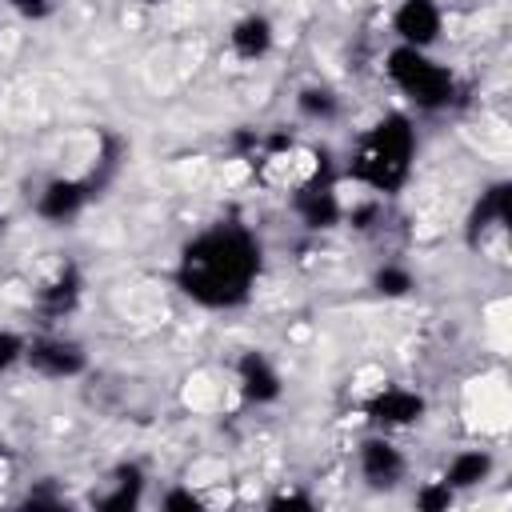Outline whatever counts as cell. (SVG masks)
<instances>
[{
    "label": "cell",
    "instance_id": "d6986e66",
    "mask_svg": "<svg viewBox=\"0 0 512 512\" xmlns=\"http://www.w3.org/2000/svg\"><path fill=\"white\" fill-rule=\"evenodd\" d=\"M24 348H28V340L20 332L0 328V372H8L12 364H20L24 360Z\"/></svg>",
    "mask_w": 512,
    "mask_h": 512
},
{
    "label": "cell",
    "instance_id": "9c48e42d",
    "mask_svg": "<svg viewBox=\"0 0 512 512\" xmlns=\"http://www.w3.org/2000/svg\"><path fill=\"white\" fill-rule=\"evenodd\" d=\"M424 412H428V400L420 396V392H412V388H380L368 404H364V416L376 424V428H384V432H392V428H412V424H420L424 420Z\"/></svg>",
    "mask_w": 512,
    "mask_h": 512
},
{
    "label": "cell",
    "instance_id": "8fae6325",
    "mask_svg": "<svg viewBox=\"0 0 512 512\" xmlns=\"http://www.w3.org/2000/svg\"><path fill=\"white\" fill-rule=\"evenodd\" d=\"M236 388H240V396H244L248 404H276L280 392H284V380H280L276 364H272L264 352L248 348V352L236 360Z\"/></svg>",
    "mask_w": 512,
    "mask_h": 512
},
{
    "label": "cell",
    "instance_id": "44dd1931",
    "mask_svg": "<svg viewBox=\"0 0 512 512\" xmlns=\"http://www.w3.org/2000/svg\"><path fill=\"white\" fill-rule=\"evenodd\" d=\"M268 508H272V512H284V508L308 512V508H312V496H308V492H296V488H280V492L268 500Z\"/></svg>",
    "mask_w": 512,
    "mask_h": 512
},
{
    "label": "cell",
    "instance_id": "8992f818",
    "mask_svg": "<svg viewBox=\"0 0 512 512\" xmlns=\"http://www.w3.org/2000/svg\"><path fill=\"white\" fill-rule=\"evenodd\" d=\"M96 196V184L92 180H80V176H56L48 180L40 192H36V216L48 220V224H68L76 220L88 200Z\"/></svg>",
    "mask_w": 512,
    "mask_h": 512
},
{
    "label": "cell",
    "instance_id": "7a4b0ae2",
    "mask_svg": "<svg viewBox=\"0 0 512 512\" xmlns=\"http://www.w3.org/2000/svg\"><path fill=\"white\" fill-rule=\"evenodd\" d=\"M412 160H416V128L408 116L392 112L356 140L348 156V176L376 196H396L412 176Z\"/></svg>",
    "mask_w": 512,
    "mask_h": 512
},
{
    "label": "cell",
    "instance_id": "ffe728a7",
    "mask_svg": "<svg viewBox=\"0 0 512 512\" xmlns=\"http://www.w3.org/2000/svg\"><path fill=\"white\" fill-rule=\"evenodd\" d=\"M160 508H168V512H196V508H204V500L192 488H172V492L160 496Z\"/></svg>",
    "mask_w": 512,
    "mask_h": 512
},
{
    "label": "cell",
    "instance_id": "5b68a950",
    "mask_svg": "<svg viewBox=\"0 0 512 512\" xmlns=\"http://www.w3.org/2000/svg\"><path fill=\"white\" fill-rule=\"evenodd\" d=\"M24 364H28L36 376H44V380H72V376H80V372L88 368V352H84L80 340L48 332V336L28 340Z\"/></svg>",
    "mask_w": 512,
    "mask_h": 512
},
{
    "label": "cell",
    "instance_id": "3957f363",
    "mask_svg": "<svg viewBox=\"0 0 512 512\" xmlns=\"http://www.w3.org/2000/svg\"><path fill=\"white\" fill-rule=\"evenodd\" d=\"M388 80L404 92V100H412L420 112H440L456 100V76L448 64L432 60L424 48H408L396 44L388 52Z\"/></svg>",
    "mask_w": 512,
    "mask_h": 512
},
{
    "label": "cell",
    "instance_id": "e0dca14e",
    "mask_svg": "<svg viewBox=\"0 0 512 512\" xmlns=\"http://www.w3.org/2000/svg\"><path fill=\"white\" fill-rule=\"evenodd\" d=\"M372 288H376L380 296H388V300H400V296H408V292L416 288V276H412L404 264H380V268L372 272Z\"/></svg>",
    "mask_w": 512,
    "mask_h": 512
},
{
    "label": "cell",
    "instance_id": "30bf717a",
    "mask_svg": "<svg viewBox=\"0 0 512 512\" xmlns=\"http://www.w3.org/2000/svg\"><path fill=\"white\" fill-rule=\"evenodd\" d=\"M84 300V272L76 264H60L40 288H36V312L44 320H64Z\"/></svg>",
    "mask_w": 512,
    "mask_h": 512
},
{
    "label": "cell",
    "instance_id": "6da1fadb",
    "mask_svg": "<svg viewBox=\"0 0 512 512\" xmlns=\"http://www.w3.org/2000/svg\"><path fill=\"white\" fill-rule=\"evenodd\" d=\"M260 268L264 248L256 232L236 220H220L180 248L176 284L200 308H240L252 296Z\"/></svg>",
    "mask_w": 512,
    "mask_h": 512
},
{
    "label": "cell",
    "instance_id": "4fadbf2b",
    "mask_svg": "<svg viewBox=\"0 0 512 512\" xmlns=\"http://www.w3.org/2000/svg\"><path fill=\"white\" fill-rule=\"evenodd\" d=\"M144 500V468L140 464H116L112 472H108V480H104V488L92 496V504L100 508V512H128V508H136Z\"/></svg>",
    "mask_w": 512,
    "mask_h": 512
},
{
    "label": "cell",
    "instance_id": "d4e9b609",
    "mask_svg": "<svg viewBox=\"0 0 512 512\" xmlns=\"http://www.w3.org/2000/svg\"><path fill=\"white\" fill-rule=\"evenodd\" d=\"M136 4H160V0H136Z\"/></svg>",
    "mask_w": 512,
    "mask_h": 512
},
{
    "label": "cell",
    "instance_id": "277c9868",
    "mask_svg": "<svg viewBox=\"0 0 512 512\" xmlns=\"http://www.w3.org/2000/svg\"><path fill=\"white\" fill-rule=\"evenodd\" d=\"M316 168H312V176L296 188V196H292V208H296V216H300V224L304 228H312V232H328V228H336L340 220H344V200H340V192H336V180H332V156H328V148H320L316 152Z\"/></svg>",
    "mask_w": 512,
    "mask_h": 512
},
{
    "label": "cell",
    "instance_id": "52a82bcc",
    "mask_svg": "<svg viewBox=\"0 0 512 512\" xmlns=\"http://www.w3.org/2000/svg\"><path fill=\"white\" fill-rule=\"evenodd\" d=\"M356 468H360V476H364L368 488L392 492V488L404 480L408 460H404V452H400L388 436H368V440L356 448Z\"/></svg>",
    "mask_w": 512,
    "mask_h": 512
},
{
    "label": "cell",
    "instance_id": "9a60e30c",
    "mask_svg": "<svg viewBox=\"0 0 512 512\" xmlns=\"http://www.w3.org/2000/svg\"><path fill=\"white\" fill-rule=\"evenodd\" d=\"M492 468H496L492 452H484V448H464V452H456V456L448 460V468H444L440 480H444L452 492H468V488H480V484L492 476Z\"/></svg>",
    "mask_w": 512,
    "mask_h": 512
},
{
    "label": "cell",
    "instance_id": "5bb4252c",
    "mask_svg": "<svg viewBox=\"0 0 512 512\" xmlns=\"http://www.w3.org/2000/svg\"><path fill=\"white\" fill-rule=\"evenodd\" d=\"M272 44H276V28H272V20L260 16V12L240 16V20L232 24V32H228V48H232V56L244 60V64L264 60V56L272 52Z\"/></svg>",
    "mask_w": 512,
    "mask_h": 512
},
{
    "label": "cell",
    "instance_id": "ac0fdd59",
    "mask_svg": "<svg viewBox=\"0 0 512 512\" xmlns=\"http://www.w3.org/2000/svg\"><path fill=\"white\" fill-rule=\"evenodd\" d=\"M452 500H456V492H452L444 480H428V484L416 488V508H420V512H448Z\"/></svg>",
    "mask_w": 512,
    "mask_h": 512
},
{
    "label": "cell",
    "instance_id": "603a6c76",
    "mask_svg": "<svg viewBox=\"0 0 512 512\" xmlns=\"http://www.w3.org/2000/svg\"><path fill=\"white\" fill-rule=\"evenodd\" d=\"M8 232V216H4V208H0V236Z\"/></svg>",
    "mask_w": 512,
    "mask_h": 512
},
{
    "label": "cell",
    "instance_id": "7c38bea8",
    "mask_svg": "<svg viewBox=\"0 0 512 512\" xmlns=\"http://www.w3.org/2000/svg\"><path fill=\"white\" fill-rule=\"evenodd\" d=\"M512 220V184H492L480 192V200L468 212V244H480L488 232H500Z\"/></svg>",
    "mask_w": 512,
    "mask_h": 512
},
{
    "label": "cell",
    "instance_id": "cb8c5ba5",
    "mask_svg": "<svg viewBox=\"0 0 512 512\" xmlns=\"http://www.w3.org/2000/svg\"><path fill=\"white\" fill-rule=\"evenodd\" d=\"M4 464H8V448L0 444V468H4Z\"/></svg>",
    "mask_w": 512,
    "mask_h": 512
},
{
    "label": "cell",
    "instance_id": "7402d4cb",
    "mask_svg": "<svg viewBox=\"0 0 512 512\" xmlns=\"http://www.w3.org/2000/svg\"><path fill=\"white\" fill-rule=\"evenodd\" d=\"M20 16H28V20H40V16H48L52 12V0H8Z\"/></svg>",
    "mask_w": 512,
    "mask_h": 512
},
{
    "label": "cell",
    "instance_id": "ba28073f",
    "mask_svg": "<svg viewBox=\"0 0 512 512\" xmlns=\"http://www.w3.org/2000/svg\"><path fill=\"white\" fill-rule=\"evenodd\" d=\"M392 32L408 48H432L444 32V12L436 0H400L392 12Z\"/></svg>",
    "mask_w": 512,
    "mask_h": 512
},
{
    "label": "cell",
    "instance_id": "2e32d148",
    "mask_svg": "<svg viewBox=\"0 0 512 512\" xmlns=\"http://www.w3.org/2000/svg\"><path fill=\"white\" fill-rule=\"evenodd\" d=\"M296 108L304 120H316V124H328L340 116V96L328 88V84H304L296 92Z\"/></svg>",
    "mask_w": 512,
    "mask_h": 512
}]
</instances>
